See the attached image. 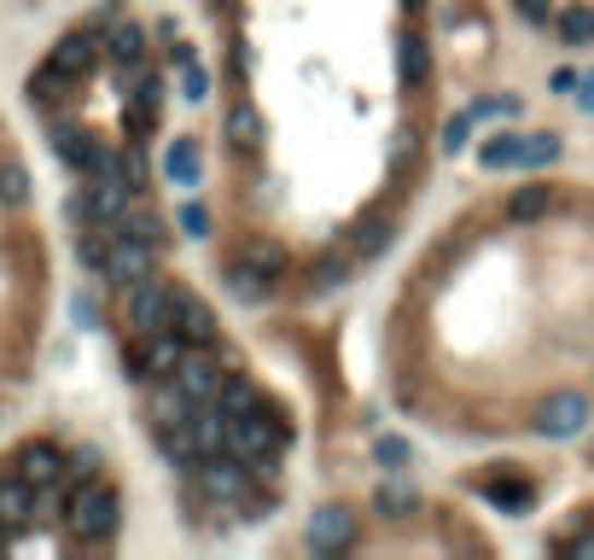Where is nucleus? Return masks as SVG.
<instances>
[{
  "label": "nucleus",
  "instance_id": "nucleus-1",
  "mask_svg": "<svg viewBox=\"0 0 594 560\" xmlns=\"http://www.w3.org/2000/svg\"><path fill=\"white\" fill-rule=\"evenodd\" d=\"M41 303H47V263H41V228L29 216V176L0 129V392L24 380L29 356L41 338Z\"/></svg>",
  "mask_w": 594,
  "mask_h": 560
}]
</instances>
